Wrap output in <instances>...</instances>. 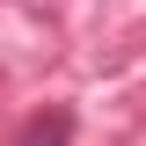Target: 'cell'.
<instances>
[{
    "mask_svg": "<svg viewBox=\"0 0 146 146\" xmlns=\"http://www.w3.org/2000/svg\"><path fill=\"white\" fill-rule=\"evenodd\" d=\"M15 146H73V110H44V117H29Z\"/></svg>",
    "mask_w": 146,
    "mask_h": 146,
    "instance_id": "obj_1",
    "label": "cell"
}]
</instances>
